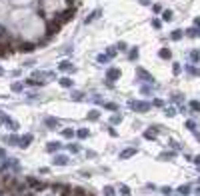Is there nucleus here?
Masks as SVG:
<instances>
[{"label": "nucleus", "mask_w": 200, "mask_h": 196, "mask_svg": "<svg viewBox=\"0 0 200 196\" xmlns=\"http://www.w3.org/2000/svg\"><path fill=\"white\" fill-rule=\"evenodd\" d=\"M30 142H32V136H30V134H26L24 138H20V146H28Z\"/></svg>", "instance_id": "9d476101"}, {"label": "nucleus", "mask_w": 200, "mask_h": 196, "mask_svg": "<svg viewBox=\"0 0 200 196\" xmlns=\"http://www.w3.org/2000/svg\"><path fill=\"white\" fill-rule=\"evenodd\" d=\"M144 136H146V138H154V136H156V132H152V130H148V132L144 134Z\"/></svg>", "instance_id": "393cba45"}, {"label": "nucleus", "mask_w": 200, "mask_h": 196, "mask_svg": "<svg viewBox=\"0 0 200 196\" xmlns=\"http://www.w3.org/2000/svg\"><path fill=\"white\" fill-rule=\"evenodd\" d=\"M18 50H20V52H32V50H34V44L32 42H22L18 46Z\"/></svg>", "instance_id": "20e7f679"}, {"label": "nucleus", "mask_w": 200, "mask_h": 196, "mask_svg": "<svg viewBox=\"0 0 200 196\" xmlns=\"http://www.w3.org/2000/svg\"><path fill=\"white\" fill-rule=\"evenodd\" d=\"M180 36H182L180 30H174V32H172V38H174V40H180Z\"/></svg>", "instance_id": "6ab92c4d"}, {"label": "nucleus", "mask_w": 200, "mask_h": 196, "mask_svg": "<svg viewBox=\"0 0 200 196\" xmlns=\"http://www.w3.org/2000/svg\"><path fill=\"white\" fill-rule=\"evenodd\" d=\"M106 76H108V80H116V78H120V70L118 68H110Z\"/></svg>", "instance_id": "423d86ee"}, {"label": "nucleus", "mask_w": 200, "mask_h": 196, "mask_svg": "<svg viewBox=\"0 0 200 196\" xmlns=\"http://www.w3.org/2000/svg\"><path fill=\"white\" fill-rule=\"evenodd\" d=\"M48 150H50V152H54V150H58V144L50 142V146H48Z\"/></svg>", "instance_id": "b1692460"}, {"label": "nucleus", "mask_w": 200, "mask_h": 196, "mask_svg": "<svg viewBox=\"0 0 200 196\" xmlns=\"http://www.w3.org/2000/svg\"><path fill=\"white\" fill-rule=\"evenodd\" d=\"M54 192H60L62 196H68V194H72V188H70V186H60V184H54Z\"/></svg>", "instance_id": "7ed1b4c3"}, {"label": "nucleus", "mask_w": 200, "mask_h": 196, "mask_svg": "<svg viewBox=\"0 0 200 196\" xmlns=\"http://www.w3.org/2000/svg\"><path fill=\"white\" fill-rule=\"evenodd\" d=\"M160 58H170V50H168V48H162V50H160Z\"/></svg>", "instance_id": "4468645a"}, {"label": "nucleus", "mask_w": 200, "mask_h": 196, "mask_svg": "<svg viewBox=\"0 0 200 196\" xmlns=\"http://www.w3.org/2000/svg\"><path fill=\"white\" fill-rule=\"evenodd\" d=\"M6 34H8V32H6V30H4V28H2V26H0V36H2V38H4Z\"/></svg>", "instance_id": "c756f323"}, {"label": "nucleus", "mask_w": 200, "mask_h": 196, "mask_svg": "<svg viewBox=\"0 0 200 196\" xmlns=\"http://www.w3.org/2000/svg\"><path fill=\"white\" fill-rule=\"evenodd\" d=\"M98 112H96V110H92V112H90V114H88V118H90V120H98Z\"/></svg>", "instance_id": "a211bd4d"}, {"label": "nucleus", "mask_w": 200, "mask_h": 196, "mask_svg": "<svg viewBox=\"0 0 200 196\" xmlns=\"http://www.w3.org/2000/svg\"><path fill=\"white\" fill-rule=\"evenodd\" d=\"M28 184H30V186L34 188V190H42V188H44V184H42V182L34 180V178H28Z\"/></svg>", "instance_id": "0eeeda50"}, {"label": "nucleus", "mask_w": 200, "mask_h": 196, "mask_svg": "<svg viewBox=\"0 0 200 196\" xmlns=\"http://www.w3.org/2000/svg\"><path fill=\"white\" fill-rule=\"evenodd\" d=\"M120 192H122L124 196H128V194H130V192H128V188H126V186H122V188H120Z\"/></svg>", "instance_id": "c85d7f7f"}, {"label": "nucleus", "mask_w": 200, "mask_h": 196, "mask_svg": "<svg viewBox=\"0 0 200 196\" xmlns=\"http://www.w3.org/2000/svg\"><path fill=\"white\" fill-rule=\"evenodd\" d=\"M60 26H62V22H60V20H50V22H48V26H46V32H48V36L56 34L58 30H60Z\"/></svg>", "instance_id": "f257e3e1"}, {"label": "nucleus", "mask_w": 200, "mask_h": 196, "mask_svg": "<svg viewBox=\"0 0 200 196\" xmlns=\"http://www.w3.org/2000/svg\"><path fill=\"white\" fill-rule=\"evenodd\" d=\"M132 108H136V110H140V112H144V110L150 108V104H148V102H132Z\"/></svg>", "instance_id": "39448f33"}, {"label": "nucleus", "mask_w": 200, "mask_h": 196, "mask_svg": "<svg viewBox=\"0 0 200 196\" xmlns=\"http://www.w3.org/2000/svg\"><path fill=\"white\" fill-rule=\"evenodd\" d=\"M78 136H80V138H86V136H88V130H84V128L78 130Z\"/></svg>", "instance_id": "4be33fe9"}, {"label": "nucleus", "mask_w": 200, "mask_h": 196, "mask_svg": "<svg viewBox=\"0 0 200 196\" xmlns=\"http://www.w3.org/2000/svg\"><path fill=\"white\" fill-rule=\"evenodd\" d=\"M72 196H88V194H86L84 188H74V190H72Z\"/></svg>", "instance_id": "9b49d317"}, {"label": "nucleus", "mask_w": 200, "mask_h": 196, "mask_svg": "<svg viewBox=\"0 0 200 196\" xmlns=\"http://www.w3.org/2000/svg\"><path fill=\"white\" fill-rule=\"evenodd\" d=\"M72 18H74V10H72V8L64 10V12L60 14V22H62V24H64V22H70Z\"/></svg>", "instance_id": "f03ea898"}, {"label": "nucleus", "mask_w": 200, "mask_h": 196, "mask_svg": "<svg viewBox=\"0 0 200 196\" xmlns=\"http://www.w3.org/2000/svg\"><path fill=\"white\" fill-rule=\"evenodd\" d=\"M188 34H190V36H198V30H196V28H192V30H188Z\"/></svg>", "instance_id": "cd10ccee"}, {"label": "nucleus", "mask_w": 200, "mask_h": 196, "mask_svg": "<svg viewBox=\"0 0 200 196\" xmlns=\"http://www.w3.org/2000/svg\"><path fill=\"white\" fill-rule=\"evenodd\" d=\"M162 18H164V20H172V12H170V10H164V12H162Z\"/></svg>", "instance_id": "dca6fc26"}, {"label": "nucleus", "mask_w": 200, "mask_h": 196, "mask_svg": "<svg viewBox=\"0 0 200 196\" xmlns=\"http://www.w3.org/2000/svg\"><path fill=\"white\" fill-rule=\"evenodd\" d=\"M192 60H194V62H200V50H194V52H192Z\"/></svg>", "instance_id": "f3484780"}, {"label": "nucleus", "mask_w": 200, "mask_h": 196, "mask_svg": "<svg viewBox=\"0 0 200 196\" xmlns=\"http://www.w3.org/2000/svg\"><path fill=\"white\" fill-rule=\"evenodd\" d=\"M72 68V64L68 62V60H64V62H60V70H70Z\"/></svg>", "instance_id": "ddd939ff"}, {"label": "nucleus", "mask_w": 200, "mask_h": 196, "mask_svg": "<svg viewBox=\"0 0 200 196\" xmlns=\"http://www.w3.org/2000/svg\"><path fill=\"white\" fill-rule=\"evenodd\" d=\"M0 74H2V68H0Z\"/></svg>", "instance_id": "72a5a7b5"}, {"label": "nucleus", "mask_w": 200, "mask_h": 196, "mask_svg": "<svg viewBox=\"0 0 200 196\" xmlns=\"http://www.w3.org/2000/svg\"><path fill=\"white\" fill-rule=\"evenodd\" d=\"M54 162H56V164H66V156H58Z\"/></svg>", "instance_id": "aec40b11"}, {"label": "nucleus", "mask_w": 200, "mask_h": 196, "mask_svg": "<svg viewBox=\"0 0 200 196\" xmlns=\"http://www.w3.org/2000/svg\"><path fill=\"white\" fill-rule=\"evenodd\" d=\"M190 106H192V108H194V110H200V102H190Z\"/></svg>", "instance_id": "a878e982"}, {"label": "nucleus", "mask_w": 200, "mask_h": 196, "mask_svg": "<svg viewBox=\"0 0 200 196\" xmlns=\"http://www.w3.org/2000/svg\"><path fill=\"white\" fill-rule=\"evenodd\" d=\"M194 162H196V164H200V154H198V156H196V160H194Z\"/></svg>", "instance_id": "7c9ffc66"}, {"label": "nucleus", "mask_w": 200, "mask_h": 196, "mask_svg": "<svg viewBox=\"0 0 200 196\" xmlns=\"http://www.w3.org/2000/svg\"><path fill=\"white\" fill-rule=\"evenodd\" d=\"M72 134H74V130H70V128H68V130H64V136H66V138H70Z\"/></svg>", "instance_id": "bb28decb"}, {"label": "nucleus", "mask_w": 200, "mask_h": 196, "mask_svg": "<svg viewBox=\"0 0 200 196\" xmlns=\"http://www.w3.org/2000/svg\"><path fill=\"white\" fill-rule=\"evenodd\" d=\"M60 84H62L64 88H68V86H72V80H70V78H66V76H64V78H60Z\"/></svg>", "instance_id": "f8f14e48"}, {"label": "nucleus", "mask_w": 200, "mask_h": 196, "mask_svg": "<svg viewBox=\"0 0 200 196\" xmlns=\"http://www.w3.org/2000/svg\"><path fill=\"white\" fill-rule=\"evenodd\" d=\"M10 52H12V50H10L8 44H0V56H8Z\"/></svg>", "instance_id": "6e6552de"}, {"label": "nucleus", "mask_w": 200, "mask_h": 196, "mask_svg": "<svg viewBox=\"0 0 200 196\" xmlns=\"http://www.w3.org/2000/svg\"><path fill=\"white\" fill-rule=\"evenodd\" d=\"M46 124H48V126H52V128H58V120H54V118H48V120H46Z\"/></svg>", "instance_id": "2eb2a0df"}, {"label": "nucleus", "mask_w": 200, "mask_h": 196, "mask_svg": "<svg viewBox=\"0 0 200 196\" xmlns=\"http://www.w3.org/2000/svg\"><path fill=\"white\" fill-rule=\"evenodd\" d=\"M196 24H198V26H200V18H196Z\"/></svg>", "instance_id": "473e14b6"}, {"label": "nucleus", "mask_w": 200, "mask_h": 196, "mask_svg": "<svg viewBox=\"0 0 200 196\" xmlns=\"http://www.w3.org/2000/svg\"><path fill=\"white\" fill-rule=\"evenodd\" d=\"M188 190H190V188H188V186H180V188H178V192H180V194H188Z\"/></svg>", "instance_id": "412c9836"}, {"label": "nucleus", "mask_w": 200, "mask_h": 196, "mask_svg": "<svg viewBox=\"0 0 200 196\" xmlns=\"http://www.w3.org/2000/svg\"><path fill=\"white\" fill-rule=\"evenodd\" d=\"M134 154H136V148H128L120 154V158H128V156H134Z\"/></svg>", "instance_id": "1a4fd4ad"}, {"label": "nucleus", "mask_w": 200, "mask_h": 196, "mask_svg": "<svg viewBox=\"0 0 200 196\" xmlns=\"http://www.w3.org/2000/svg\"><path fill=\"white\" fill-rule=\"evenodd\" d=\"M12 90H16V92H18V90H22V84H20V82H16V84H12Z\"/></svg>", "instance_id": "5701e85b"}, {"label": "nucleus", "mask_w": 200, "mask_h": 196, "mask_svg": "<svg viewBox=\"0 0 200 196\" xmlns=\"http://www.w3.org/2000/svg\"><path fill=\"white\" fill-rule=\"evenodd\" d=\"M140 2H142V4H148V2H150V0H140Z\"/></svg>", "instance_id": "2f4dec72"}]
</instances>
